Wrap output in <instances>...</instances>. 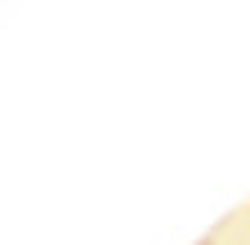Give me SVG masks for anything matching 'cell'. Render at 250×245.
<instances>
[{
  "label": "cell",
  "mask_w": 250,
  "mask_h": 245,
  "mask_svg": "<svg viewBox=\"0 0 250 245\" xmlns=\"http://www.w3.org/2000/svg\"><path fill=\"white\" fill-rule=\"evenodd\" d=\"M200 245H210V240H200Z\"/></svg>",
  "instance_id": "cell-1"
}]
</instances>
